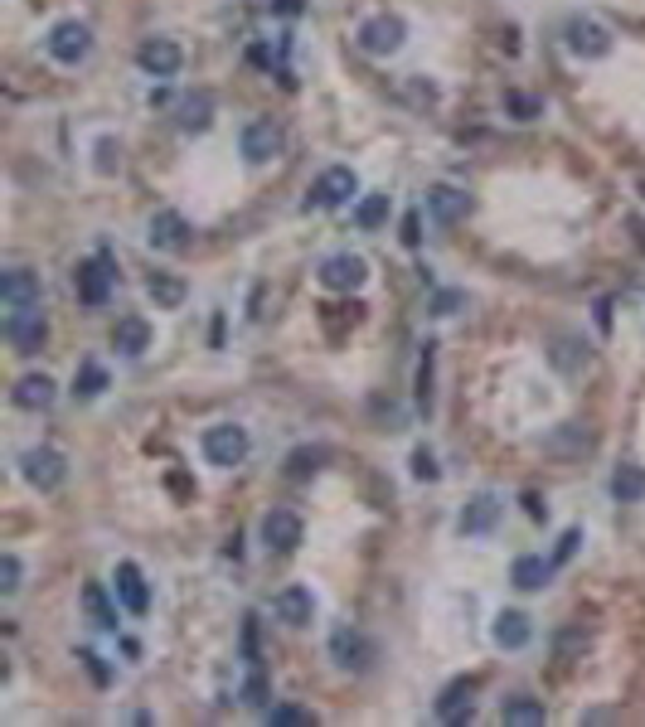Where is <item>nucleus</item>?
Returning a JSON list of instances; mask_svg holds the SVG:
<instances>
[{"instance_id": "1", "label": "nucleus", "mask_w": 645, "mask_h": 727, "mask_svg": "<svg viewBox=\"0 0 645 727\" xmlns=\"http://www.w3.org/2000/svg\"><path fill=\"white\" fill-rule=\"evenodd\" d=\"M200 446H204L209 466H223V470H233V466H243V460H248V431L233 427V422L209 427Z\"/></svg>"}, {"instance_id": "2", "label": "nucleus", "mask_w": 645, "mask_h": 727, "mask_svg": "<svg viewBox=\"0 0 645 727\" xmlns=\"http://www.w3.org/2000/svg\"><path fill=\"white\" fill-rule=\"evenodd\" d=\"M403 39H408V24H403L398 15H374V20L359 24L355 44H359L364 53H374V59H388V53L403 49Z\"/></svg>"}, {"instance_id": "3", "label": "nucleus", "mask_w": 645, "mask_h": 727, "mask_svg": "<svg viewBox=\"0 0 645 727\" xmlns=\"http://www.w3.org/2000/svg\"><path fill=\"white\" fill-rule=\"evenodd\" d=\"M20 470L34 490H59L68 480V460H64V451H54V446H30V451L20 456Z\"/></svg>"}, {"instance_id": "4", "label": "nucleus", "mask_w": 645, "mask_h": 727, "mask_svg": "<svg viewBox=\"0 0 645 727\" xmlns=\"http://www.w3.org/2000/svg\"><path fill=\"white\" fill-rule=\"evenodd\" d=\"M355 194H359V175L349 170V165H330V170L311 185V194H306V208H340L345 199H355Z\"/></svg>"}, {"instance_id": "5", "label": "nucleus", "mask_w": 645, "mask_h": 727, "mask_svg": "<svg viewBox=\"0 0 645 727\" xmlns=\"http://www.w3.org/2000/svg\"><path fill=\"white\" fill-rule=\"evenodd\" d=\"M44 49H49V59H59V63H83L93 53V30L83 20H64V24L49 30Z\"/></svg>"}, {"instance_id": "6", "label": "nucleus", "mask_w": 645, "mask_h": 727, "mask_svg": "<svg viewBox=\"0 0 645 727\" xmlns=\"http://www.w3.org/2000/svg\"><path fill=\"white\" fill-rule=\"evenodd\" d=\"M112 282H117V267H112L107 253L78 262V301H83V305H103L107 291H112Z\"/></svg>"}, {"instance_id": "7", "label": "nucleus", "mask_w": 645, "mask_h": 727, "mask_svg": "<svg viewBox=\"0 0 645 727\" xmlns=\"http://www.w3.org/2000/svg\"><path fill=\"white\" fill-rule=\"evenodd\" d=\"M320 282H326L330 291H359L364 282H369V262L355 257V253H335L320 262Z\"/></svg>"}, {"instance_id": "8", "label": "nucleus", "mask_w": 645, "mask_h": 727, "mask_svg": "<svg viewBox=\"0 0 645 727\" xmlns=\"http://www.w3.org/2000/svg\"><path fill=\"white\" fill-rule=\"evenodd\" d=\"M5 334H10V344L20 349V354H34L39 344H44V334H49V320L39 305H30V311H10L5 315Z\"/></svg>"}, {"instance_id": "9", "label": "nucleus", "mask_w": 645, "mask_h": 727, "mask_svg": "<svg viewBox=\"0 0 645 727\" xmlns=\"http://www.w3.org/2000/svg\"><path fill=\"white\" fill-rule=\"evenodd\" d=\"M282 141H287L282 127H277L272 117H258V121H248V127H243V141H238V146H243V156L252 165H262V160H272L277 150H282Z\"/></svg>"}, {"instance_id": "10", "label": "nucleus", "mask_w": 645, "mask_h": 727, "mask_svg": "<svg viewBox=\"0 0 645 727\" xmlns=\"http://www.w3.org/2000/svg\"><path fill=\"white\" fill-rule=\"evenodd\" d=\"M136 63H142L151 78H175L180 63H185V53H180L175 39H142V49H136Z\"/></svg>"}, {"instance_id": "11", "label": "nucleus", "mask_w": 645, "mask_h": 727, "mask_svg": "<svg viewBox=\"0 0 645 727\" xmlns=\"http://www.w3.org/2000/svg\"><path fill=\"white\" fill-rule=\"evenodd\" d=\"M151 247H161V253H180V247L190 243V223L185 214H175V208H161V214H151Z\"/></svg>"}, {"instance_id": "12", "label": "nucleus", "mask_w": 645, "mask_h": 727, "mask_svg": "<svg viewBox=\"0 0 645 727\" xmlns=\"http://www.w3.org/2000/svg\"><path fill=\"white\" fill-rule=\"evenodd\" d=\"M10 398H15V408H24V412H44V408H54L59 388H54L49 373H24V379H15V388H10Z\"/></svg>"}, {"instance_id": "13", "label": "nucleus", "mask_w": 645, "mask_h": 727, "mask_svg": "<svg viewBox=\"0 0 645 727\" xmlns=\"http://www.w3.org/2000/svg\"><path fill=\"white\" fill-rule=\"evenodd\" d=\"M427 214H432V223H461L471 214V194L466 189H452V185H437V189H427Z\"/></svg>"}, {"instance_id": "14", "label": "nucleus", "mask_w": 645, "mask_h": 727, "mask_svg": "<svg viewBox=\"0 0 645 727\" xmlns=\"http://www.w3.org/2000/svg\"><path fill=\"white\" fill-rule=\"evenodd\" d=\"M262 538H268L272 553H297L301 543V519L291 509H272L268 519H262Z\"/></svg>"}, {"instance_id": "15", "label": "nucleus", "mask_w": 645, "mask_h": 727, "mask_svg": "<svg viewBox=\"0 0 645 727\" xmlns=\"http://www.w3.org/2000/svg\"><path fill=\"white\" fill-rule=\"evenodd\" d=\"M568 49L582 53V59H607V53H611V34L601 30V24H592V20H572L568 24Z\"/></svg>"}, {"instance_id": "16", "label": "nucleus", "mask_w": 645, "mask_h": 727, "mask_svg": "<svg viewBox=\"0 0 645 727\" xmlns=\"http://www.w3.org/2000/svg\"><path fill=\"white\" fill-rule=\"evenodd\" d=\"M0 296H5L10 311H30V305H39V276L24 267H10L0 276Z\"/></svg>"}, {"instance_id": "17", "label": "nucleus", "mask_w": 645, "mask_h": 727, "mask_svg": "<svg viewBox=\"0 0 645 727\" xmlns=\"http://www.w3.org/2000/svg\"><path fill=\"white\" fill-rule=\"evenodd\" d=\"M117 601L132 611V616H146L151 592H146V577H142V567H136V563H117Z\"/></svg>"}, {"instance_id": "18", "label": "nucleus", "mask_w": 645, "mask_h": 727, "mask_svg": "<svg viewBox=\"0 0 645 727\" xmlns=\"http://www.w3.org/2000/svg\"><path fill=\"white\" fill-rule=\"evenodd\" d=\"M272 611H277V621H287V625H311L316 616V596L306 592V586H282L272 601Z\"/></svg>"}, {"instance_id": "19", "label": "nucleus", "mask_w": 645, "mask_h": 727, "mask_svg": "<svg viewBox=\"0 0 645 727\" xmlns=\"http://www.w3.org/2000/svg\"><path fill=\"white\" fill-rule=\"evenodd\" d=\"M330 654L340 660L345 669H369V660H374V645L364 640L359 631H349V625H340V631L330 635Z\"/></svg>"}, {"instance_id": "20", "label": "nucleus", "mask_w": 645, "mask_h": 727, "mask_svg": "<svg viewBox=\"0 0 645 727\" xmlns=\"http://www.w3.org/2000/svg\"><path fill=\"white\" fill-rule=\"evenodd\" d=\"M112 349H117V354H146L151 349V325L142 315H122L117 320V330H112Z\"/></svg>"}, {"instance_id": "21", "label": "nucleus", "mask_w": 645, "mask_h": 727, "mask_svg": "<svg viewBox=\"0 0 645 727\" xmlns=\"http://www.w3.org/2000/svg\"><path fill=\"white\" fill-rule=\"evenodd\" d=\"M495 519H500V499L490 490H481V495H471L466 509H461V534H490Z\"/></svg>"}, {"instance_id": "22", "label": "nucleus", "mask_w": 645, "mask_h": 727, "mask_svg": "<svg viewBox=\"0 0 645 727\" xmlns=\"http://www.w3.org/2000/svg\"><path fill=\"white\" fill-rule=\"evenodd\" d=\"M471 693H475V683H471V679L446 683L442 698H437V718H442V722H461V718H471Z\"/></svg>"}, {"instance_id": "23", "label": "nucleus", "mask_w": 645, "mask_h": 727, "mask_svg": "<svg viewBox=\"0 0 645 727\" xmlns=\"http://www.w3.org/2000/svg\"><path fill=\"white\" fill-rule=\"evenodd\" d=\"M529 635H534V625H529L524 611H500V616H495V645H504V650H524Z\"/></svg>"}, {"instance_id": "24", "label": "nucleus", "mask_w": 645, "mask_h": 727, "mask_svg": "<svg viewBox=\"0 0 645 727\" xmlns=\"http://www.w3.org/2000/svg\"><path fill=\"white\" fill-rule=\"evenodd\" d=\"M180 127L185 131H204L209 121H214V92H190V97H180Z\"/></svg>"}, {"instance_id": "25", "label": "nucleus", "mask_w": 645, "mask_h": 727, "mask_svg": "<svg viewBox=\"0 0 645 727\" xmlns=\"http://www.w3.org/2000/svg\"><path fill=\"white\" fill-rule=\"evenodd\" d=\"M549 577H553V563H543V557H514L510 582L520 592H539V586H549Z\"/></svg>"}, {"instance_id": "26", "label": "nucleus", "mask_w": 645, "mask_h": 727, "mask_svg": "<svg viewBox=\"0 0 645 727\" xmlns=\"http://www.w3.org/2000/svg\"><path fill=\"white\" fill-rule=\"evenodd\" d=\"M146 296L161 305V311H175V305H185V282L180 276H171V272H156L146 282Z\"/></svg>"}, {"instance_id": "27", "label": "nucleus", "mask_w": 645, "mask_h": 727, "mask_svg": "<svg viewBox=\"0 0 645 727\" xmlns=\"http://www.w3.org/2000/svg\"><path fill=\"white\" fill-rule=\"evenodd\" d=\"M587 446H592V431H587L582 422H568L558 437H549L543 441V451H553V456H582Z\"/></svg>"}, {"instance_id": "28", "label": "nucleus", "mask_w": 645, "mask_h": 727, "mask_svg": "<svg viewBox=\"0 0 645 727\" xmlns=\"http://www.w3.org/2000/svg\"><path fill=\"white\" fill-rule=\"evenodd\" d=\"M611 495L621 499V505H636V499H645V470H640V466H616Z\"/></svg>"}, {"instance_id": "29", "label": "nucleus", "mask_w": 645, "mask_h": 727, "mask_svg": "<svg viewBox=\"0 0 645 727\" xmlns=\"http://www.w3.org/2000/svg\"><path fill=\"white\" fill-rule=\"evenodd\" d=\"M500 718L514 722V727H534V722L549 718V712H543L539 698H504V703H500Z\"/></svg>"}, {"instance_id": "30", "label": "nucleus", "mask_w": 645, "mask_h": 727, "mask_svg": "<svg viewBox=\"0 0 645 727\" xmlns=\"http://www.w3.org/2000/svg\"><path fill=\"white\" fill-rule=\"evenodd\" d=\"M320 466H326V451H320V446H297L282 470H287V480H311Z\"/></svg>"}, {"instance_id": "31", "label": "nucleus", "mask_w": 645, "mask_h": 727, "mask_svg": "<svg viewBox=\"0 0 645 727\" xmlns=\"http://www.w3.org/2000/svg\"><path fill=\"white\" fill-rule=\"evenodd\" d=\"M83 606H88L93 625H103V631H117V611H112V601H107V592H103L97 582L83 586Z\"/></svg>"}, {"instance_id": "32", "label": "nucleus", "mask_w": 645, "mask_h": 727, "mask_svg": "<svg viewBox=\"0 0 645 727\" xmlns=\"http://www.w3.org/2000/svg\"><path fill=\"white\" fill-rule=\"evenodd\" d=\"M355 223L364 233L384 228V223H388V194H364V199L355 204Z\"/></svg>"}, {"instance_id": "33", "label": "nucleus", "mask_w": 645, "mask_h": 727, "mask_svg": "<svg viewBox=\"0 0 645 727\" xmlns=\"http://www.w3.org/2000/svg\"><path fill=\"white\" fill-rule=\"evenodd\" d=\"M103 388H107V369H103V364H83L78 379H73V393L78 398H97Z\"/></svg>"}, {"instance_id": "34", "label": "nucleus", "mask_w": 645, "mask_h": 727, "mask_svg": "<svg viewBox=\"0 0 645 727\" xmlns=\"http://www.w3.org/2000/svg\"><path fill=\"white\" fill-rule=\"evenodd\" d=\"M432 359H437V344H423V364H417V408H432Z\"/></svg>"}, {"instance_id": "35", "label": "nucleus", "mask_w": 645, "mask_h": 727, "mask_svg": "<svg viewBox=\"0 0 645 727\" xmlns=\"http://www.w3.org/2000/svg\"><path fill=\"white\" fill-rule=\"evenodd\" d=\"M268 722H291V727H311V722H316V712H311V708H291V703H277V708H268Z\"/></svg>"}, {"instance_id": "36", "label": "nucleus", "mask_w": 645, "mask_h": 727, "mask_svg": "<svg viewBox=\"0 0 645 727\" xmlns=\"http://www.w3.org/2000/svg\"><path fill=\"white\" fill-rule=\"evenodd\" d=\"M243 703H248V708H268V679H262L258 664H252V674H248V683H243Z\"/></svg>"}, {"instance_id": "37", "label": "nucleus", "mask_w": 645, "mask_h": 727, "mask_svg": "<svg viewBox=\"0 0 645 727\" xmlns=\"http://www.w3.org/2000/svg\"><path fill=\"white\" fill-rule=\"evenodd\" d=\"M20 592V557L5 553L0 557V596H15Z\"/></svg>"}, {"instance_id": "38", "label": "nucleus", "mask_w": 645, "mask_h": 727, "mask_svg": "<svg viewBox=\"0 0 645 727\" xmlns=\"http://www.w3.org/2000/svg\"><path fill=\"white\" fill-rule=\"evenodd\" d=\"M504 107H510L520 121H529V117H539V111H543L539 97H524V92H510V97H504Z\"/></svg>"}, {"instance_id": "39", "label": "nucleus", "mask_w": 645, "mask_h": 727, "mask_svg": "<svg viewBox=\"0 0 645 727\" xmlns=\"http://www.w3.org/2000/svg\"><path fill=\"white\" fill-rule=\"evenodd\" d=\"M466 305V291H437L432 296V315H456Z\"/></svg>"}, {"instance_id": "40", "label": "nucleus", "mask_w": 645, "mask_h": 727, "mask_svg": "<svg viewBox=\"0 0 645 727\" xmlns=\"http://www.w3.org/2000/svg\"><path fill=\"white\" fill-rule=\"evenodd\" d=\"M578 543H582V528H568V534L558 538V548H553V557H549V563H553V567H558V563H568V557L578 553Z\"/></svg>"}, {"instance_id": "41", "label": "nucleus", "mask_w": 645, "mask_h": 727, "mask_svg": "<svg viewBox=\"0 0 645 727\" xmlns=\"http://www.w3.org/2000/svg\"><path fill=\"white\" fill-rule=\"evenodd\" d=\"M117 160H122V150H117V146H112V141H97V170L112 175V170H117Z\"/></svg>"}, {"instance_id": "42", "label": "nucleus", "mask_w": 645, "mask_h": 727, "mask_svg": "<svg viewBox=\"0 0 645 727\" xmlns=\"http://www.w3.org/2000/svg\"><path fill=\"white\" fill-rule=\"evenodd\" d=\"M413 475L417 480H437V460H432V451H413Z\"/></svg>"}, {"instance_id": "43", "label": "nucleus", "mask_w": 645, "mask_h": 727, "mask_svg": "<svg viewBox=\"0 0 645 727\" xmlns=\"http://www.w3.org/2000/svg\"><path fill=\"white\" fill-rule=\"evenodd\" d=\"M78 660H83V664H88V674H93L97 683H107V679H112V674H107V664H103V660H97V654H93V650H83V654H78Z\"/></svg>"}, {"instance_id": "44", "label": "nucleus", "mask_w": 645, "mask_h": 727, "mask_svg": "<svg viewBox=\"0 0 645 727\" xmlns=\"http://www.w3.org/2000/svg\"><path fill=\"white\" fill-rule=\"evenodd\" d=\"M301 5H306V0H272L277 15H301Z\"/></svg>"}, {"instance_id": "45", "label": "nucleus", "mask_w": 645, "mask_h": 727, "mask_svg": "<svg viewBox=\"0 0 645 727\" xmlns=\"http://www.w3.org/2000/svg\"><path fill=\"white\" fill-rule=\"evenodd\" d=\"M417 237H423L417 233V214H408V223H403V243H417Z\"/></svg>"}, {"instance_id": "46", "label": "nucleus", "mask_w": 645, "mask_h": 727, "mask_svg": "<svg viewBox=\"0 0 645 727\" xmlns=\"http://www.w3.org/2000/svg\"><path fill=\"white\" fill-rule=\"evenodd\" d=\"M524 509H529V519H543V505H539V495H524Z\"/></svg>"}]
</instances>
